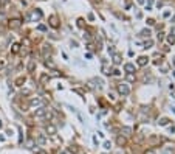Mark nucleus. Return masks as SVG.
<instances>
[{
  "label": "nucleus",
  "mask_w": 175,
  "mask_h": 154,
  "mask_svg": "<svg viewBox=\"0 0 175 154\" xmlns=\"http://www.w3.org/2000/svg\"><path fill=\"white\" fill-rule=\"evenodd\" d=\"M6 27H8L9 30H19L20 27H22V20L17 19V17L9 19V20H8V24H6Z\"/></svg>",
  "instance_id": "f257e3e1"
},
{
  "label": "nucleus",
  "mask_w": 175,
  "mask_h": 154,
  "mask_svg": "<svg viewBox=\"0 0 175 154\" xmlns=\"http://www.w3.org/2000/svg\"><path fill=\"white\" fill-rule=\"evenodd\" d=\"M45 133H47V135H56L57 134V128L54 126L53 123H48V125H45Z\"/></svg>",
  "instance_id": "f03ea898"
},
{
  "label": "nucleus",
  "mask_w": 175,
  "mask_h": 154,
  "mask_svg": "<svg viewBox=\"0 0 175 154\" xmlns=\"http://www.w3.org/2000/svg\"><path fill=\"white\" fill-rule=\"evenodd\" d=\"M40 104H42V101H40L39 97H31L30 101H28V106H31V107H39Z\"/></svg>",
  "instance_id": "7ed1b4c3"
},
{
  "label": "nucleus",
  "mask_w": 175,
  "mask_h": 154,
  "mask_svg": "<svg viewBox=\"0 0 175 154\" xmlns=\"http://www.w3.org/2000/svg\"><path fill=\"white\" fill-rule=\"evenodd\" d=\"M48 24H50V27H53V28H57V27H59L57 16H50V17H48Z\"/></svg>",
  "instance_id": "20e7f679"
},
{
  "label": "nucleus",
  "mask_w": 175,
  "mask_h": 154,
  "mask_svg": "<svg viewBox=\"0 0 175 154\" xmlns=\"http://www.w3.org/2000/svg\"><path fill=\"white\" fill-rule=\"evenodd\" d=\"M51 50H53V48H51L50 44H43V47H42V54L47 58L48 54H51Z\"/></svg>",
  "instance_id": "39448f33"
},
{
  "label": "nucleus",
  "mask_w": 175,
  "mask_h": 154,
  "mask_svg": "<svg viewBox=\"0 0 175 154\" xmlns=\"http://www.w3.org/2000/svg\"><path fill=\"white\" fill-rule=\"evenodd\" d=\"M20 48H22V45L20 44H13V45H11V48H9V52H11V54H17L19 52H20Z\"/></svg>",
  "instance_id": "423d86ee"
},
{
  "label": "nucleus",
  "mask_w": 175,
  "mask_h": 154,
  "mask_svg": "<svg viewBox=\"0 0 175 154\" xmlns=\"http://www.w3.org/2000/svg\"><path fill=\"white\" fill-rule=\"evenodd\" d=\"M118 90L121 92L123 95H129V92H130V89H129L125 84H119V86H118Z\"/></svg>",
  "instance_id": "0eeeda50"
},
{
  "label": "nucleus",
  "mask_w": 175,
  "mask_h": 154,
  "mask_svg": "<svg viewBox=\"0 0 175 154\" xmlns=\"http://www.w3.org/2000/svg\"><path fill=\"white\" fill-rule=\"evenodd\" d=\"M25 81H26V78H25V76H19V78H16L14 84L17 86V87H22V86L25 84Z\"/></svg>",
  "instance_id": "6e6552de"
},
{
  "label": "nucleus",
  "mask_w": 175,
  "mask_h": 154,
  "mask_svg": "<svg viewBox=\"0 0 175 154\" xmlns=\"http://www.w3.org/2000/svg\"><path fill=\"white\" fill-rule=\"evenodd\" d=\"M40 17H42V13H40L39 9H37V11L34 9V11L31 13V19H33V20H39Z\"/></svg>",
  "instance_id": "1a4fd4ad"
},
{
  "label": "nucleus",
  "mask_w": 175,
  "mask_h": 154,
  "mask_svg": "<svg viewBox=\"0 0 175 154\" xmlns=\"http://www.w3.org/2000/svg\"><path fill=\"white\" fill-rule=\"evenodd\" d=\"M116 143H118L119 146H124L125 143H127V139H125V137H123V135H118V137H116Z\"/></svg>",
  "instance_id": "9d476101"
},
{
  "label": "nucleus",
  "mask_w": 175,
  "mask_h": 154,
  "mask_svg": "<svg viewBox=\"0 0 175 154\" xmlns=\"http://www.w3.org/2000/svg\"><path fill=\"white\" fill-rule=\"evenodd\" d=\"M26 69H28L30 73H33V72L36 70V62H34V61H30V62H28V67H26Z\"/></svg>",
  "instance_id": "9b49d317"
},
{
  "label": "nucleus",
  "mask_w": 175,
  "mask_h": 154,
  "mask_svg": "<svg viewBox=\"0 0 175 154\" xmlns=\"http://www.w3.org/2000/svg\"><path fill=\"white\" fill-rule=\"evenodd\" d=\"M147 64V58L146 56H140L138 58V65H146Z\"/></svg>",
  "instance_id": "f8f14e48"
},
{
  "label": "nucleus",
  "mask_w": 175,
  "mask_h": 154,
  "mask_svg": "<svg viewBox=\"0 0 175 154\" xmlns=\"http://www.w3.org/2000/svg\"><path fill=\"white\" fill-rule=\"evenodd\" d=\"M48 80H50V76H48V75H45V73H43V75L40 76V82H42V84H47V82H48Z\"/></svg>",
  "instance_id": "ddd939ff"
},
{
  "label": "nucleus",
  "mask_w": 175,
  "mask_h": 154,
  "mask_svg": "<svg viewBox=\"0 0 175 154\" xmlns=\"http://www.w3.org/2000/svg\"><path fill=\"white\" fill-rule=\"evenodd\" d=\"M51 139H53V142H54V143H59V145L62 143V139H59V137H57V134H56V135H51Z\"/></svg>",
  "instance_id": "4468645a"
},
{
  "label": "nucleus",
  "mask_w": 175,
  "mask_h": 154,
  "mask_svg": "<svg viewBox=\"0 0 175 154\" xmlns=\"http://www.w3.org/2000/svg\"><path fill=\"white\" fill-rule=\"evenodd\" d=\"M45 65H47V67H50V69H56V65H54L50 59H48V61H45Z\"/></svg>",
  "instance_id": "2eb2a0df"
},
{
  "label": "nucleus",
  "mask_w": 175,
  "mask_h": 154,
  "mask_svg": "<svg viewBox=\"0 0 175 154\" xmlns=\"http://www.w3.org/2000/svg\"><path fill=\"white\" fill-rule=\"evenodd\" d=\"M135 142H136V143H141V142H143V135H141V134H136Z\"/></svg>",
  "instance_id": "dca6fc26"
},
{
  "label": "nucleus",
  "mask_w": 175,
  "mask_h": 154,
  "mask_svg": "<svg viewBox=\"0 0 175 154\" xmlns=\"http://www.w3.org/2000/svg\"><path fill=\"white\" fill-rule=\"evenodd\" d=\"M133 69H135V67H133L132 64H125V70H127V72H132Z\"/></svg>",
  "instance_id": "f3484780"
},
{
  "label": "nucleus",
  "mask_w": 175,
  "mask_h": 154,
  "mask_svg": "<svg viewBox=\"0 0 175 154\" xmlns=\"http://www.w3.org/2000/svg\"><path fill=\"white\" fill-rule=\"evenodd\" d=\"M123 131H124V133H127L129 135H130V133H132V129H130V128H123Z\"/></svg>",
  "instance_id": "a211bd4d"
},
{
  "label": "nucleus",
  "mask_w": 175,
  "mask_h": 154,
  "mask_svg": "<svg viewBox=\"0 0 175 154\" xmlns=\"http://www.w3.org/2000/svg\"><path fill=\"white\" fill-rule=\"evenodd\" d=\"M115 62H116V64H119V62H121V58H119L118 54H116V56H115Z\"/></svg>",
  "instance_id": "6ab92c4d"
},
{
  "label": "nucleus",
  "mask_w": 175,
  "mask_h": 154,
  "mask_svg": "<svg viewBox=\"0 0 175 154\" xmlns=\"http://www.w3.org/2000/svg\"><path fill=\"white\" fill-rule=\"evenodd\" d=\"M144 154H157L154 150H147V151H144Z\"/></svg>",
  "instance_id": "aec40b11"
},
{
  "label": "nucleus",
  "mask_w": 175,
  "mask_h": 154,
  "mask_svg": "<svg viewBox=\"0 0 175 154\" xmlns=\"http://www.w3.org/2000/svg\"><path fill=\"white\" fill-rule=\"evenodd\" d=\"M36 154H48V153H47V151H43V150H37Z\"/></svg>",
  "instance_id": "412c9836"
},
{
  "label": "nucleus",
  "mask_w": 175,
  "mask_h": 154,
  "mask_svg": "<svg viewBox=\"0 0 175 154\" xmlns=\"http://www.w3.org/2000/svg\"><path fill=\"white\" fill-rule=\"evenodd\" d=\"M5 67V61H3V59H0V70H2Z\"/></svg>",
  "instance_id": "4be33fe9"
},
{
  "label": "nucleus",
  "mask_w": 175,
  "mask_h": 154,
  "mask_svg": "<svg viewBox=\"0 0 175 154\" xmlns=\"http://www.w3.org/2000/svg\"><path fill=\"white\" fill-rule=\"evenodd\" d=\"M167 41H169V42H172V44H174V41H175V39H174V36H169V37H167Z\"/></svg>",
  "instance_id": "5701e85b"
},
{
  "label": "nucleus",
  "mask_w": 175,
  "mask_h": 154,
  "mask_svg": "<svg viewBox=\"0 0 175 154\" xmlns=\"http://www.w3.org/2000/svg\"><path fill=\"white\" fill-rule=\"evenodd\" d=\"M2 126H3V123H2V120H0V128H2Z\"/></svg>",
  "instance_id": "b1692460"
},
{
  "label": "nucleus",
  "mask_w": 175,
  "mask_h": 154,
  "mask_svg": "<svg viewBox=\"0 0 175 154\" xmlns=\"http://www.w3.org/2000/svg\"><path fill=\"white\" fill-rule=\"evenodd\" d=\"M172 31H174V33H175V28H174V30H172Z\"/></svg>",
  "instance_id": "393cba45"
}]
</instances>
